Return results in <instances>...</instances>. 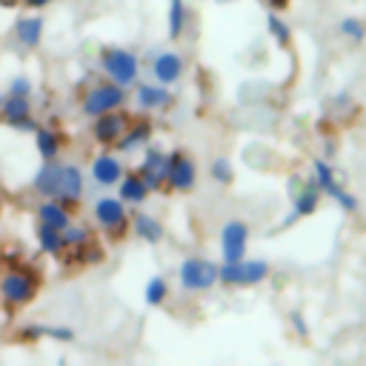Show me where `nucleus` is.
Returning <instances> with one entry per match:
<instances>
[{"label": "nucleus", "mask_w": 366, "mask_h": 366, "mask_svg": "<svg viewBox=\"0 0 366 366\" xmlns=\"http://www.w3.org/2000/svg\"><path fill=\"white\" fill-rule=\"evenodd\" d=\"M166 297H169V283H166V277H163V274L149 277L146 286H143V300H146V306H160Z\"/></svg>", "instance_id": "nucleus-28"}, {"label": "nucleus", "mask_w": 366, "mask_h": 366, "mask_svg": "<svg viewBox=\"0 0 366 366\" xmlns=\"http://www.w3.org/2000/svg\"><path fill=\"white\" fill-rule=\"evenodd\" d=\"M71 220H74V217H71V209H69L66 203H60V200H54V197H43V200L37 203V223H46V226H54V229L63 232Z\"/></svg>", "instance_id": "nucleus-22"}, {"label": "nucleus", "mask_w": 366, "mask_h": 366, "mask_svg": "<svg viewBox=\"0 0 366 366\" xmlns=\"http://www.w3.org/2000/svg\"><path fill=\"white\" fill-rule=\"evenodd\" d=\"M183 71H186V60H183L177 51H172V49L154 54V60H152V77H154L157 83L169 86V89L183 77Z\"/></svg>", "instance_id": "nucleus-16"}, {"label": "nucleus", "mask_w": 366, "mask_h": 366, "mask_svg": "<svg viewBox=\"0 0 366 366\" xmlns=\"http://www.w3.org/2000/svg\"><path fill=\"white\" fill-rule=\"evenodd\" d=\"M177 283L186 292H209L217 283V263L206 257H186L177 266Z\"/></svg>", "instance_id": "nucleus-5"}, {"label": "nucleus", "mask_w": 366, "mask_h": 366, "mask_svg": "<svg viewBox=\"0 0 366 366\" xmlns=\"http://www.w3.org/2000/svg\"><path fill=\"white\" fill-rule=\"evenodd\" d=\"M92 214L94 223L109 232V234H123L129 229V214H126V203L117 194H103L92 203Z\"/></svg>", "instance_id": "nucleus-6"}, {"label": "nucleus", "mask_w": 366, "mask_h": 366, "mask_svg": "<svg viewBox=\"0 0 366 366\" xmlns=\"http://www.w3.org/2000/svg\"><path fill=\"white\" fill-rule=\"evenodd\" d=\"M152 134H154V129H152V123L149 120H129V126H126V132L120 134V140L114 143V152L123 157V154H134V152H140V149H146L149 146V140H152Z\"/></svg>", "instance_id": "nucleus-18"}, {"label": "nucleus", "mask_w": 366, "mask_h": 366, "mask_svg": "<svg viewBox=\"0 0 366 366\" xmlns=\"http://www.w3.org/2000/svg\"><path fill=\"white\" fill-rule=\"evenodd\" d=\"M320 197H323V192H320V186H317L315 180H306L300 189H295V194H292V212H289V217L280 220V229L292 226V223L300 220V217L315 214L317 206H320Z\"/></svg>", "instance_id": "nucleus-13"}, {"label": "nucleus", "mask_w": 366, "mask_h": 366, "mask_svg": "<svg viewBox=\"0 0 366 366\" xmlns=\"http://www.w3.org/2000/svg\"><path fill=\"white\" fill-rule=\"evenodd\" d=\"M37 277L26 269H6L0 274V300L6 306H29L37 297Z\"/></svg>", "instance_id": "nucleus-4"}, {"label": "nucleus", "mask_w": 366, "mask_h": 366, "mask_svg": "<svg viewBox=\"0 0 366 366\" xmlns=\"http://www.w3.org/2000/svg\"><path fill=\"white\" fill-rule=\"evenodd\" d=\"M31 134H34V149H37L40 160H57V154H60V149H63L60 132H54V129H49V126H37Z\"/></svg>", "instance_id": "nucleus-24"}, {"label": "nucleus", "mask_w": 366, "mask_h": 366, "mask_svg": "<svg viewBox=\"0 0 366 366\" xmlns=\"http://www.w3.org/2000/svg\"><path fill=\"white\" fill-rule=\"evenodd\" d=\"M123 174H126V166H123V160H120L117 152H97V154L92 157L89 177H92L94 186H100V189L117 186Z\"/></svg>", "instance_id": "nucleus-11"}, {"label": "nucleus", "mask_w": 366, "mask_h": 366, "mask_svg": "<svg viewBox=\"0 0 366 366\" xmlns=\"http://www.w3.org/2000/svg\"><path fill=\"white\" fill-rule=\"evenodd\" d=\"M172 103V92H169V86H163V83H134V106L140 109V112H160V109H166Z\"/></svg>", "instance_id": "nucleus-17"}, {"label": "nucleus", "mask_w": 366, "mask_h": 366, "mask_svg": "<svg viewBox=\"0 0 366 366\" xmlns=\"http://www.w3.org/2000/svg\"><path fill=\"white\" fill-rule=\"evenodd\" d=\"M292 326H295V332H297L300 337H306V335H309V326L303 323V317H300V312H295V315H292Z\"/></svg>", "instance_id": "nucleus-33"}, {"label": "nucleus", "mask_w": 366, "mask_h": 366, "mask_svg": "<svg viewBox=\"0 0 366 366\" xmlns=\"http://www.w3.org/2000/svg\"><path fill=\"white\" fill-rule=\"evenodd\" d=\"M126 126H129V114L123 109L97 114V117H92V140L100 143L103 149L106 146H114L120 140V134L126 132Z\"/></svg>", "instance_id": "nucleus-10"}, {"label": "nucleus", "mask_w": 366, "mask_h": 366, "mask_svg": "<svg viewBox=\"0 0 366 366\" xmlns=\"http://www.w3.org/2000/svg\"><path fill=\"white\" fill-rule=\"evenodd\" d=\"M31 189L40 194V197H54L60 200V192H63V163L57 160H43V166L34 172L31 177Z\"/></svg>", "instance_id": "nucleus-15"}, {"label": "nucleus", "mask_w": 366, "mask_h": 366, "mask_svg": "<svg viewBox=\"0 0 366 366\" xmlns=\"http://www.w3.org/2000/svg\"><path fill=\"white\" fill-rule=\"evenodd\" d=\"M269 277V263L263 257L223 260L217 266V283L223 286H257Z\"/></svg>", "instance_id": "nucleus-2"}, {"label": "nucleus", "mask_w": 366, "mask_h": 366, "mask_svg": "<svg viewBox=\"0 0 366 366\" xmlns=\"http://www.w3.org/2000/svg\"><path fill=\"white\" fill-rule=\"evenodd\" d=\"M97 63L106 80L123 86V89H134V83L140 80V57L132 49L123 46H103L97 51Z\"/></svg>", "instance_id": "nucleus-1"}, {"label": "nucleus", "mask_w": 366, "mask_h": 366, "mask_svg": "<svg viewBox=\"0 0 366 366\" xmlns=\"http://www.w3.org/2000/svg\"><path fill=\"white\" fill-rule=\"evenodd\" d=\"M149 186L146 180L140 177V172H126L117 183V197L126 203V206H143L149 200Z\"/></svg>", "instance_id": "nucleus-20"}, {"label": "nucleus", "mask_w": 366, "mask_h": 366, "mask_svg": "<svg viewBox=\"0 0 366 366\" xmlns=\"http://www.w3.org/2000/svg\"><path fill=\"white\" fill-rule=\"evenodd\" d=\"M3 100H6V92H0V106H3Z\"/></svg>", "instance_id": "nucleus-37"}, {"label": "nucleus", "mask_w": 366, "mask_h": 366, "mask_svg": "<svg viewBox=\"0 0 366 366\" xmlns=\"http://www.w3.org/2000/svg\"><path fill=\"white\" fill-rule=\"evenodd\" d=\"M312 180H315V183L320 186V192H323L326 197H332L343 212H355V209H357V197L340 186L335 169H332L326 160H315V163H312Z\"/></svg>", "instance_id": "nucleus-7"}, {"label": "nucleus", "mask_w": 366, "mask_h": 366, "mask_svg": "<svg viewBox=\"0 0 366 366\" xmlns=\"http://www.w3.org/2000/svg\"><path fill=\"white\" fill-rule=\"evenodd\" d=\"M17 3H20V0H0L3 9H11V6H17Z\"/></svg>", "instance_id": "nucleus-36"}, {"label": "nucleus", "mask_w": 366, "mask_h": 366, "mask_svg": "<svg viewBox=\"0 0 366 366\" xmlns=\"http://www.w3.org/2000/svg\"><path fill=\"white\" fill-rule=\"evenodd\" d=\"M209 174H212L214 183H220V186H232V180H234V166H232L229 157H214V160L209 163Z\"/></svg>", "instance_id": "nucleus-30"}, {"label": "nucleus", "mask_w": 366, "mask_h": 366, "mask_svg": "<svg viewBox=\"0 0 366 366\" xmlns=\"http://www.w3.org/2000/svg\"><path fill=\"white\" fill-rule=\"evenodd\" d=\"M266 31L272 34V40H274L280 49H286V46L292 43V29H289L286 20L280 17V11H269V14H266Z\"/></svg>", "instance_id": "nucleus-27"}, {"label": "nucleus", "mask_w": 366, "mask_h": 366, "mask_svg": "<svg viewBox=\"0 0 366 366\" xmlns=\"http://www.w3.org/2000/svg\"><path fill=\"white\" fill-rule=\"evenodd\" d=\"M263 3L269 6V11H283L289 6V0H263Z\"/></svg>", "instance_id": "nucleus-35"}, {"label": "nucleus", "mask_w": 366, "mask_h": 366, "mask_svg": "<svg viewBox=\"0 0 366 366\" xmlns=\"http://www.w3.org/2000/svg\"><path fill=\"white\" fill-rule=\"evenodd\" d=\"M126 94H129V89H123V86H117L112 80H100V83L86 89V94L80 100V109H83L86 117H97V114L123 109L126 106Z\"/></svg>", "instance_id": "nucleus-3"}, {"label": "nucleus", "mask_w": 366, "mask_h": 366, "mask_svg": "<svg viewBox=\"0 0 366 366\" xmlns=\"http://www.w3.org/2000/svg\"><path fill=\"white\" fill-rule=\"evenodd\" d=\"M249 223L240 217H232L220 229V257L223 260H243L249 249Z\"/></svg>", "instance_id": "nucleus-9"}, {"label": "nucleus", "mask_w": 366, "mask_h": 366, "mask_svg": "<svg viewBox=\"0 0 366 366\" xmlns=\"http://www.w3.org/2000/svg\"><path fill=\"white\" fill-rule=\"evenodd\" d=\"M129 229L134 232V237H140V240L149 243V246H154V243H160V240L166 237L163 223H160L154 214H149V212H137V214L129 220Z\"/></svg>", "instance_id": "nucleus-23"}, {"label": "nucleus", "mask_w": 366, "mask_h": 366, "mask_svg": "<svg viewBox=\"0 0 366 366\" xmlns=\"http://www.w3.org/2000/svg\"><path fill=\"white\" fill-rule=\"evenodd\" d=\"M63 243H66V249H83L86 243H92V232H89V226L71 220V223L63 229Z\"/></svg>", "instance_id": "nucleus-29"}, {"label": "nucleus", "mask_w": 366, "mask_h": 366, "mask_svg": "<svg viewBox=\"0 0 366 366\" xmlns=\"http://www.w3.org/2000/svg\"><path fill=\"white\" fill-rule=\"evenodd\" d=\"M43 29H46L43 17L31 11V14L17 17V23H14V37H17V43H20L23 49H37L40 40H43Z\"/></svg>", "instance_id": "nucleus-21"}, {"label": "nucleus", "mask_w": 366, "mask_h": 366, "mask_svg": "<svg viewBox=\"0 0 366 366\" xmlns=\"http://www.w3.org/2000/svg\"><path fill=\"white\" fill-rule=\"evenodd\" d=\"M86 192V174L80 166L74 163H63V192H60V203H66L69 209H74L80 203Z\"/></svg>", "instance_id": "nucleus-19"}, {"label": "nucleus", "mask_w": 366, "mask_h": 366, "mask_svg": "<svg viewBox=\"0 0 366 366\" xmlns=\"http://www.w3.org/2000/svg\"><path fill=\"white\" fill-rule=\"evenodd\" d=\"M337 31H340L346 40H352V43H363V40H366V26H363L357 17H343V20L337 23Z\"/></svg>", "instance_id": "nucleus-31"}, {"label": "nucleus", "mask_w": 366, "mask_h": 366, "mask_svg": "<svg viewBox=\"0 0 366 366\" xmlns=\"http://www.w3.org/2000/svg\"><path fill=\"white\" fill-rule=\"evenodd\" d=\"M186 23H189L186 3H183V0H169V14H166L169 37H172V40H180V37H183V31H186Z\"/></svg>", "instance_id": "nucleus-26"}, {"label": "nucleus", "mask_w": 366, "mask_h": 366, "mask_svg": "<svg viewBox=\"0 0 366 366\" xmlns=\"http://www.w3.org/2000/svg\"><path fill=\"white\" fill-rule=\"evenodd\" d=\"M34 237H37V246H40V252H43V254H49V257H60V254L66 252V243H63V232H60V229H54V226L37 223V232H34Z\"/></svg>", "instance_id": "nucleus-25"}, {"label": "nucleus", "mask_w": 366, "mask_h": 366, "mask_svg": "<svg viewBox=\"0 0 366 366\" xmlns=\"http://www.w3.org/2000/svg\"><path fill=\"white\" fill-rule=\"evenodd\" d=\"M20 3H23L26 9H31V11H34V9H46L51 0H20Z\"/></svg>", "instance_id": "nucleus-34"}, {"label": "nucleus", "mask_w": 366, "mask_h": 366, "mask_svg": "<svg viewBox=\"0 0 366 366\" xmlns=\"http://www.w3.org/2000/svg\"><path fill=\"white\" fill-rule=\"evenodd\" d=\"M0 117L17 129V132H34L37 123H34V109H31V97H20V94H9L6 92V100L0 106Z\"/></svg>", "instance_id": "nucleus-12"}, {"label": "nucleus", "mask_w": 366, "mask_h": 366, "mask_svg": "<svg viewBox=\"0 0 366 366\" xmlns=\"http://www.w3.org/2000/svg\"><path fill=\"white\" fill-rule=\"evenodd\" d=\"M9 94H20V97H31L34 94V83L26 77V74H17V77H11L9 80V89H6Z\"/></svg>", "instance_id": "nucleus-32"}, {"label": "nucleus", "mask_w": 366, "mask_h": 366, "mask_svg": "<svg viewBox=\"0 0 366 366\" xmlns=\"http://www.w3.org/2000/svg\"><path fill=\"white\" fill-rule=\"evenodd\" d=\"M166 186L174 192H192L197 186V166L186 152H166Z\"/></svg>", "instance_id": "nucleus-8"}, {"label": "nucleus", "mask_w": 366, "mask_h": 366, "mask_svg": "<svg viewBox=\"0 0 366 366\" xmlns=\"http://www.w3.org/2000/svg\"><path fill=\"white\" fill-rule=\"evenodd\" d=\"M137 172H140V177L146 180L149 192L163 189V186H166V152L157 149V146H146Z\"/></svg>", "instance_id": "nucleus-14"}]
</instances>
